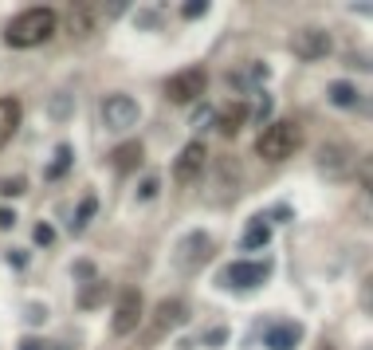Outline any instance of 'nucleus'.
<instances>
[{"label": "nucleus", "instance_id": "a878e982", "mask_svg": "<svg viewBox=\"0 0 373 350\" xmlns=\"http://www.w3.org/2000/svg\"><path fill=\"white\" fill-rule=\"evenodd\" d=\"M204 12H208V4H204V0H193V4H181V16H185V20H196V16H204Z\"/></svg>", "mask_w": 373, "mask_h": 350}, {"label": "nucleus", "instance_id": "1a4fd4ad", "mask_svg": "<svg viewBox=\"0 0 373 350\" xmlns=\"http://www.w3.org/2000/svg\"><path fill=\"white\" fill-rule=\"evenodd\" d=\"M204 83H208V79H204V71L201 67H185V71H177V75H169L165 79V99H169V103H193V99H201L204 94Z\"/></svg>", "mask_w": 373, "mask_h": 350}, {"label": "nucleus", "instance_id": "a211bd4d", "mask_svg": "<svg viewBox=\"0 0 373 350\" xmlns=\"http://www.w3.org/2000/svg\"><path fill=\"white\" fill-rule=\"evenodd\" d=\"M71 165H75V150H71V146L63 142V146H55V162L48 165V173H43V177H48V181H60L63 173L71 170Z\"/></svg>", "mask_w": 373, "mask_h": 350}, {"label": "nucleus", "instance_id": "7c9ffc66", "mask_svg": "<svg viewBox=\"0 0 373 350\" xmlns=\"http://www.w3.org/2000/svg\"><path fill=\"white\" fill-rule=\"evenodd\" d=\"M12 224H16V213L4 205V209H0V229H12Z\"/></svg>", "mask_w": 373, "mask_h": 350}, {"label": "nucleus", "instance_id": "4be33fe9", "mask_svg": "<svg viewBox=\"0 0 373 350\" xmlns=\"http://www.w3.org/2000/svg\"><path fill=\"white\" fill-rule=\"evenodd\" d=\"M94 213H99V197H94V193H87L83 201H79V209H75V229H83V224L91 221Z\"/></svg>", "mask_w": 373, "mask_h": 350}, {"label": "nucleus", "instance_id": "aec40b11", "mask_svg": "<svg viewBox=\"0 0 373 350\" xmlns=\"http://www.w3.org/2000/svg\"><path fill=\"white\" fill-rule=\"evenodd\" d=\"M71 111H75V99H71V91H55V94H51V106H48V114H51L55 122H63Z\"/></svg>", "mask_w": 373, "mask_h": 350}, {"label": "nucleus", "instance_id": "f257e3e1", "mask_svg": "<svg viewBox=\"0 0 373 350\" xmlns=\"http://www.w3.org/2000/svg\"><path fill=\"white\" fill-rule=\"evenodd\" d=\"M51 32H55V12L40 4V9H28V12H20L16 20L4 24V43H9V48H35V43H43Z\"/></svg>", "mask_w": 373, "mask_h": 350}, {"label": "nucleus", "instance_id": "cd10ccee", "mask_svg": "<svg viewBox=\"0 0 373 350\" xmlns=\"http://www.w3.org/2000/svg\"><path fill=\"white\" fill-rule=\"evenodd\" d=\"M138 197H142V201H153V197H157V177H145L142 185H138Z\"/></svg>", "mask_w": 373, "mask_h": 350}, {"label": "nucleus", "instance_id": "39448f33", "mask_svg": "<svg viewBox=\"0 0 373 350\" xmlns=\"http://www.w3.org/2000/svg\"><path fill=\"white\" fill-rule=\"evenodd\" d=\"M330 48H334L330 32H323V28H314V24H303V28H295V32H291V52H295L299 60H306V63L326 60V55H330Z\"/></svg>", "mask_w": 373, "mask_h": 350}, {"label": "nucleus", "instance_id": "2f4dec72", "mask_svg": "<svg viewBox=\"0 0 373 350\" xmlns=\"http://www.w3.org/2000/svg\"><path fill=\"white\" fill-rule=\"evenodd\" d=\"M212 114H216V111H212V106H201V111H196V126H208V119H212Z\"/></svg>", "mask_w": 373, "mask_h": 350}, {"label": "nucleus", "instance_id": "c756f323", "mask_svg": "<svg viewBox=\"0 0 373 350\" xmlns=\"http://www.w3.org/2000/svg\"><path fill=\"white\" fill-rule=\"evenodd\" d=\"M291 217H295V209H291V205H275V209H272V221H283V224H287Z\"/></svg>", "mask_w": 373, "mask_h": 350}, {"label": "nucleus", "instance_id": "bb28decb", "mask_svg": "<svg viewBox=\"0 0 373 350\" xmlns=\"http://www.w3.org/2000/svg\"><path fill=\"white\" fill-rule=\"evenodd\" d=\"M24 177H9V181H0V193H9V197H20L24 193Z\"/></svg>", "mask_w": 373, "mask_h": 350}, {"label": "nucleus", "instance_id": "c85d7f7f", "mask_svg": "<svg viewBox=\"0 0 373 350\" xmlns=\"http://www.w3.org/2000/svg\"><path fill=\"white\" fill-rule=\"evenodd\" d=\"M24 319H28V323H43V319H48V311H43L40 303H32V307L24 311Z\"/></svg>", "mask_w": 373, "mask_h": 350}, {"label": "nucleus", "instance_id": "6e6552de", "mask_svg": "<svg viewBox=\"0 0 373 350\" xmlns=\"http://www.w3.org/2000/svg\"><path fill=\"white\" fill-rule=\"evenodd\" d=\"M138 323H142V291H138V288H122L118 291V303H114L111 331L118 334V339H126V334L138 331Z\"/></svg>", "mask_w": 373, "mask_h": 350}, {"label": "nucleus", "instance_id": "4468645a", "mask_svg": "<svg viewBox=\"0 0 373 350\" xmlns=\"http://www.w3.org/2000/svg\"><path fill=\"white\" fill-rule=\"evenodd\" d=\"M94 28V9L91 4H75V9L67 12V32L75 35V40H83V35H91Z\"/></svg>", "mask_w": 373, "mask_h": 350}, {"label": "nucleus", "instance_id": "ddd939ff", "mask_svg": "<svg viewBox=\"0 0 373 350\" xmlns=\"http://www.w3.org/2000/svg\"><path fill=\"white\" fill-rule=\"evenodd\" d=\"M142 142H122L118 150H114L111 154V165H114V173H122V177H126V173H134L138 165H142Z\"/></svg>", "mask_w": 373, "mask_h": 350}, {"label": "nucleus", "instance_id": "423d86ee", "mask_svg": "<svg viewBox=\"0 0 373 350\" xmlns=\"http://www.w3.org/2000/svg\"><path fill=\"white\" fill-rule=\"evenodd\" d=\"M272 275V264L267 260H236V264H228L221 272V288H232V291H252V288H260L263 280Z\"/></svg>", "mask_w": 373, "mask_h": 350}, {"label": "nucleus", "instance_id": "b1692460", "mask_svg": "<svg viewBox=\"0 0 373 350\" xmlns=\"http://www.w3.org/2000/svg\"><path fill=\"white\" fill-rule=\"evenodd\" d=\"M32 240H35V244H40V248H48L51 240H55V229H51L48 221H40V224H35V229H32Z\"/></svg>", "mask_w": 373, "mask_h": 350}, {"label": "nucleus", "instance_id": "f8f14e48", "mask_svg": "<svg viewBox=\"0 0 373 350\" xmlns=\"http://www.w3.org/2000/svg\"><path fill=\"white\" fill-rule=\"evenodd\" d=\"M204 158H208V154H204V146L201 142H189L185 150H181V158L173 162V177H177V181H193L196 173L204 170Z\"/></svg>", "mask_w": 373, "mask_h": 350}, {"label": "nucleus", "instance_id": "f3484780", "mask_svg": "<svg viewBox=\"0 0 373 350\" xmlns=\"http://www.w3.org/2000/svg\"><path fill=\"white\" fill-rule=\"evenodd\" d=\"M326 99H330L334 106H342V111H350V106H357V87L346 83V79H334V83L326 87Z\"/></svg>", "mask_w": 373, "mask_h": 350}, {"label": "nucleus", "instance_id": "2eb2a0df", "mask_svg": "<svg viewBox=\"0 0 373 350\" xmlns=\"http://www.w3.org/2000/svg\"><path fill=\"white\" fill-rule=\"evenodd\" d=\"M20 130V103L16 99H0V146Z\"/></svg>", "mask_w": 373, "mask_h": 350}, {"label": "nucleus", "instance_id": "9d476101", "mask_svg": "<svg viewBox=\"0 0 373 350\" xmlns=\"http://www.w3.org/2000/svg\"><path fill=\"white\" fill-rule=\"evenodd\" d=\"M185 319H189V307L181 303V299H165V303H157V315H153V327H150V339H145V342H153L157 334L181 327Z\"/></svg>", "mask_w": 373, "mask_h": 350}, {"label": "nucleus", "instance_id": "0eeeda50", "mask_svg": "<svg viewBox=\"0 0 373 350\" xmlns=\"http://www.w3.org/2000/svg\"><path fill=\"white\" fill-rule=\"evenodd\" d=\"M138 119H142V106L130 94H111L102 103V126L111 130V134H126L130 126H138Z\"/></svg>", "mask_w": 373, "mask_h": 350}, {"label": "nucleus", "instance_id": "f03ea898", "mask_svg": "<svg viewBox=\"0 0 373 350\" xmlns=\"http://www.w3.org/2000/svg\"><path fill=\"white\" fill-rule=\"evenodd\" d=\"M299 146H303V126L299 122H272L255 142V154L263 162H287Z\"/></svg>", "mask_w": 373, "mask_h": 350}, {"label": "nucleus", "instance_id": "9b49d317", "mask_svg": "<svg viewBox=\"0 0 373 350\" xmlns=\"http://www.w3.org/2000/svg\"><path fill=\"white\" fill-rule=\"evenodd\" d=\"M299 342H303V323H272L267 331H263V346L267 350H295Z\"/></svg>", "mask_w": 373, "mask_h": 350}, {"label": "nucleus", "instance_id": "6ab92c4d", "mask_svg": "<svg viewBox=\"0 0 373 350\" xmlns=\"http://www.w3.org/2000/svg\"><path fill=\"white\" fill-rule=\"evenodd\" d=\"M106 295H111V288H106L102 280H94V283H87V288L79 291V307L94 311V307H102V299H106Z\"/></svg>", "mask_w": 373, "mask_h": 350}, {"label": "nucleus", "instance_id": "473e14b6", "mask_svg": "<svg viewBox=\"0 0 373 350\" xmlns=\"http://www.w3.org/2000/svg\"><path fill=\"white\" fill-rule=\"evenodd\" d=\"M20 350H43V342L40 339H24V342H20Z\"/></svg>", "mask_w": 373, "mask_h": 350}, {"label": "nucleus", "instance_id": "dca6fc26", "mask_svg": "<svg viewBox=\"0 0 373 350\" xmlns=\"http://www.w3.org/2000/svg\"><path fill=\"white\" fill-rule=\"evenodd\" d=\"M267 240H272V224L263 221H247V229H244V240H240V248H244V252H255V248H263L267 244Z\"/></svg>", "mask_w": 373, "mask_h": 350}, {"label": "nucleus", "instance_id": "5701e85b", "mask_svg": "<svg viewBox=\"0 0 373 350\" xmlns=\"http://www.w3.org/2000/svg\"><path fill=\"white\" fill-rule=\"evenodd\" d=\"M71 275H75L79 283H94L99 280V268H94L91 260H75V264H71Z\"/></svg>", "mask_w": 373, "mask_h": 350}, {"label": "nucleus", "instance_id": "72a5a7b5", "mask_svg": "<svg viewBox=\"0 0 373 350\" xmlns=\"http://www.w3.org/2000/svg\"><path fill=\"white\" fill-rule=\"evenodd\" d=\"M326 350H330V346H326Z\"/></svg>", "mask_w": 373, "mask_h": 350}, {"label": "nucleus", "instance_id": "393cba45", "mask_svg": "<svg viewBox=\"0 0 373 350\" xmlns=\"http://www.w3.org/2000/svg\"><path fill=\"white\" fill-rule=\"evenodd\" d=\"M224 342H228V327H212V331L204 334V346H212V350H221Z\"/></svg>", "mask_w": 373, "mask_h": 350}, {"label": "nucleus", "instance_id": "412c9836", "mask_svg": "<svg viewBox=\"0 0 373 350\" xmlns=\"http://www.w3.org/2000/svg\"><path fill=\"white\" fill-rule=\"evenodd\" d=\"M244 119H247V106H228V111H224L221 114V130H224V134H236V130L240 126H244Z\"/></svg>", "mask_w": 373, "mask_h": 350}, {"label": "nucleus", "instance_id": "20e7f679", "mask_svg": "<svg viewBox=\"0 0 373 350\" xmlns=\"http://www.w3.org/2000/svg\"><path fill=\"white\" fill-rule=\"evenodd\" d=\"M318 173H323L326 181H346L350 173H354L357 165V154H354V146H342V142H326L323 150H318Z\"/></svg>", "mask_w": 373, "mask_h": 350}, {"label": "nucleus", "instance_id": "7ed1b4c3", "mask_svg": "<svg viewBox=\"0 0 373 350\" xmlns=\"http://www.w3.org/2000/svg\"><path fill=\"white\" fill-rule=\"evenodd\" d=\"M216 256V244H212V236L208 232H189V236H181L177 240V248H173V268H177L181 275H193V272H201L208 260Z\"/></svg>", "mask_w": 373, "mask_h": 350}]
</instances>
